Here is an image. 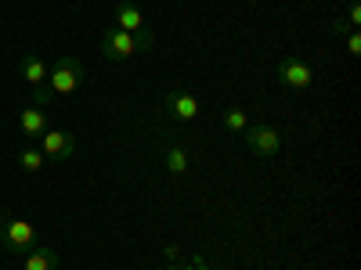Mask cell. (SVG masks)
Here are the masks:
<instances>
[{
    "label": "cell",
    "mask_w": 361,
    "mask_h": 270,
    "mask_svg": "<svg viewBox=\"0 0 361 270\" xmlns=\"http://www.w3.org/2000/svg\"><path fill=\"white\" fill-rule=\"evenodd\" d=\"M152 47H156V37L148 33V29H141V33H123V29L112 25L102 37V54L109 62H127L130 54H148Z\"/></svg>",
    "instance_id": "cell-1"
},
{
    "label": "cell",
    "mask_w": 361,
    "mask_h": 270,
    "mask_svg": "<svg viewBox=\"0 0 361 270\" xmlns=\"http://www.w3.org/2000/svg\"><path fill=\"white\" fill-rule=\"evenodd\" d=\"M80 83H83V65H80V58L66 54V58H58V62L51 65L44 86L51 90V94L66 98V94H73V90H80Z\"/></svg>",
    "instance_id": "cell-2"
},
{
    "label": "cell",
    "mask_w": 361,
    "mask_h": 270,
    "mask_svg": "<svg viewBox=\"0 0 361 270\" xmlns=\"http://www.w3.org/2000/svg\"><path fill=\"white\" fill-rule=\"evenodd\" d=\"M0 238H4V249L8 252H15V256H22V252H29L37 245V231H33V224L29 220H8L4 224V231H0Z\"/></svg>",
    "instance_id": "cell-3"
},
{
    "label": "cell",
    "mask_w": 361,
    "mask_h": 270,
    "mask_svg": "<svg viewBox=\"0 0 361 270\" xmlns=\"http://www.w3.org/2000/svg\"><path fill=\"white\" fill-rule=\"evenodd\" d=\"M246 134V148L253 155H275L279 148H282V134L275 130V127H267V123H253V127H246L243 130Z\"/></svg>",
    "instance_id": "cell-4"
},
{
    "label": "cell",
    "mask_w": 361,
    "mask_h": 270,
    "mask_svg": "<svg viewBox=\"0 0 361 270\" xmlns=\"http://www.w3.org/2000/svg\"><path fill=\"white\" fill-rule=\"evenodd\" d=\"M279 79L282 86H293V90H307L314 83V69L307 62H300L296 54H286L282 62H279Z\"/></svg>",
    "instance_id": "cell-5"
},
{
    "label": "cell",
    "mask_w": 361,
    "mask_h": 270,
    "mask_svg": "<svg viewBox=\"0 0 361 270\" xmlns=\"http://www.w3.org/2000/svg\"><path fill=\"white\" fill-rule=\"evenodd\" d=\"M40 152H44V159H73L76 155V137L69 134V130H47L44 137H40Z\"/></svg>",
    "instance_id": "cell-6"
},
{
    "label": "cell",
    "mask_w": 361,
    "mask_h": 270,
    "mask_svg": "<svg viewBox=\"0 0 361 270\" xmlns=\"http://www.w3.org/2000/svg\"><path fill=\"white\" fill-rule=\"evenodd\" d=\"M112 22H116V29H123V33H141L145 29V15L134 0H119L116 11H112Z\"/></svg>",
    "instance_id": "cell-7"
},
{
    "label": "cell",
    "mask_w": 361,
    "mask_h": 270,
    "mask_svg": "<svg viewBox=\"0 0 361 270\" xmlns=\"http://www.w3.org/2000/svg\"><path fill=\"white\" fill-rule=\"evenodd\" d=\"M166 112L173 119H180V123H192V119L199 115V101H195V94H188V90H173V94H166Z\"/></svg>",
    "instance_id": "cell-8"
},
{
    "label": "cell",
    "mask_w": 361,
    "mask_h": 270,
    "mask_svg": "<svg viewBox=\"0 0 361 270\" xmlns=\"http://www.w3.org/2000/svg\"><path fill=\"white\" fill-rule=\"evenodd\" d=\"M18 259H22V270H58V252L51 245H33Z\"/></svg>",
    "instance_id": "cell-9"
},
{
    "label": "cell",
    "mask_w": 361,
    "mask_h": 270,
    "mask_svg": "<svg viewBox=\"0 0 361 270\" xmlns=\"http://www.w3.org/2000/svg\"><path fill=\"white\" fill-rule=\"evenodd\" d=\"M22 137H44L51 127H47V115H44V108L40 105H33V108H22Z\"/></svg>",
    "instance_id": "cell-10"
},
{
    "label": "cell",
    "mask_w": 361,
    "mask_h": 270,
    "mask_svg": "<svg viewBox=\"0 0 361 270\" xmlns=\"http://www.w3.org/2000/svg\"><path fill=\"white\" fill-rule=\"evenodd\" d=\"M47 72H51V65L44 62L40 54H25V58H22V79H25L29 86H44V83H47Z\"/></svg>",
    "instance_id": "cell-11"
},
{
    "label": "cell",
    "mask_w": 361,
    "mask_h": 270,
    "mask_svg": "<svg viewBox=\"0 0 361 270\" xmlns=\"http://www.w3.org/2000/svg\"><path fill=\"white\" fill-rule=\"evenodd\" d=\"M166 169H170L173 176L188 173V152H185L180 144H170V148H166Z\"/></svg>",
    "instance_id": "cell-12"
},
{
    "label": "cell",
    "mask_w": 361,
    "mask_h": 270,
    "mask_svg": "<svg viewBox=\"0 0 361 270\" xmlns=\"http://www.w3.org/2000/svg\"><path fill=\"white\" fill-rule=\"evenodd\" d=\"M44 152H37V148H22V152H18V166L25 169V173H40L44 169Z\"/></svg>",
    "instance_id": "cell-13"
},
{
    "label": "cell",
    "mask_w": 361,
    "mask_h": 270,
    "mask_svg": "<svg viewBox=\"0 0 361 270\" xmlns=\"http://www.w3.org/2000/svg\"><path fill=\"white\" fill-rule=\"evenodd\" d=\"M224 127H228L231 134H243V130L250 127V119H246L243 108H228V112H224Z\"/></svg>",
    "instance_id": "cell-14"
},
{
    "label": "cell",
    "mask_w": 361,
    "mask_h": 270,
    "mask_svg": "<svg viewBox=\"0 0 361 270\" xmlns=\"http://www.w3.org/2000/svg\"><path fill=\"white\" fill-rule=\"evenodd\" d=\"M357 22H361V4H350V11H347V25L354 29Z\"/></svg>",
    "instance_id": "cell-15"
},
{
    "label": "cell",
    "mask_w": 361,
    "mask_h": 270,
    "mask_svg": "<svg viewBox=\"0 0 361 270\" xmlns=\"http://www.w3.org/2000/svg\"><path fill=\"white\" fill-rule=\"evenodd\" d=\"M347 51H350L354 58L361 54V37H357V33H350V37H347Z\"/></svg>",
    "instance_id": "cell-16"
},
{
    "label": "cell",
    "mask_w": 361,
    "mask_h": 270,
    "mask_svg": "<svg viewBox=\"0 0 361 270\" xmlns=\"http://www.w3.org/2000/svg\"><path fill=\"white\" fill-rule=\"evenodd\" d=\"M4 224H8V220H4V213H0V231H4Z\"/></svg>",
    "instance_id": "cell-17"
}]
</instances>
